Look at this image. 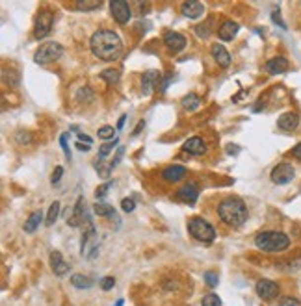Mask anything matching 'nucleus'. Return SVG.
Returning a JSON list of instances; mask_svg holds the SVG:
<instances>
[{"label":"nucleus","mask_w":301,"mask_h":306,"mask_svg":"<svg viewBox=\"0 0 301 306\" xmlns=\"http://www.w3.org/2000/svg\"><path fill=\"white\" fill-rule=\"evenodd\" d=\"M91 52L104 61H116L123 52L121 38L112 30H97L89 39Z\"/></svg>","instance_id":"f257e3e1"},{"label":"nucleus","mask_w":301,"mask_h":306,"mask_svg":"<svg viewBox=\"0 0 301 306\" xmlns=\"http://www.w3.org/2000/svg\"><path fill=\"white\" fill-rule=\"evenodd\" d=\"M217 214L221 217V221L232 229H238L247 221V206L238 197H227L221 200L217 206Z\"/></svg>","instance_id":"f03ea898"},{"label":"nucleus","mask_w":301,"mask_h":306,"mask_svg":"<svg viewBox=\"0 0 301 306\" xmlns=\"http://www.w3.org/2000/svg\"><path fill=\"white\" fill-rule=\"evenodd\" d=\"M255 245L264 253H283L290 247V237L279 230H266L255 237Z\"/></svg>","instance_id":"7ed1b4c3"},{"label":"nucleus","mask_w":301,"mask_h":306,"mask_svg":"<svg viewBox=\"0 0 301 306\" xmlns=\"http://www.w3.org/2000/svg\"><path fill=\"white\" fill-rule=\"evenodd\" d=\"M188 232L192 234L197 241L203 243H212L214 237H216V230L210 225L209 221H205L203 217H193L188 221Z\"/></svg>","instance_id":"20e7f679"},{"label":"nucleus","mask_w":301,"mask_h":306,"mask_svg":"<svg viewBox=\"0 0 301 306\" xmlns=\"http://www.w3.org/2000/svg\"><path fill=\"white\" fill-rule=\"evenodd\" d=\"M63 54V46L56 41H48V43H43L39 46L36 54H34V60L39 65H45V63H50V61L60 60Z\"/></svg>","instance_id":"39448f33"},{"label":"nucleus","mask_w":301,"mask_h":306,"mask_svg":"<svg viewBox=\"0 0 301 306\" xmlns=\"http://www.w3.org/2000/svg\"><path fill=\"white\" fill-rule=\"evenodd\" d=\"M80 253L82 256L93 260L97 254H99V236H97V230L89 227L82 236V243H80Z\"/></svg>","instance_id":"423d86ee"},{"label":"nucleus","mask_w":301,"mask_h":306,"mask_svg":"<svg viewBox=\"0 0 301 306\" xmlns=\"http://www.w3.org/2000/svg\"><path fill=\"white\" fill-rule=\"evenodd\" d=\"M52 24H54V15L48 9H43L38 15V19H36V26H34V36H36V39L46 38L50 34V30H52Z\"/></svg>","instance_id":"0eeeda50"},{"label":"nucleus","mask_w":301,"mask_h":306,"mask_svg":"<svg viewBox=\"0 0 301 306\" xmlns=\"http://www.w3.org/2000/svg\"><path fill=\"white\" fill-rule=\"evenodd\" d=\"M294 176H296V171L290 163H279L275 167L271 169V182L277 184V186H285V184L292 182Z\"/></svg>","instance_id":"6e6552de"},{"label":"nucleus","mask_w":301,"mask_h":306,"mask_svg":"<svg viewBox=\"0 0 301 306\" xmlns=\"http://www.w3.org/2000/svg\"><path fill=\"white\" fill-rule=\"evenodd\" d=\"M110 13L119 24H127L132 15L130 4L125 0H114V2H110Z\"/></svg>","instance_id":"1a4fd4ad"},{"label":"nucleus","mask_w":301,"mask_h":306,"mask_svg":"<svg viewBox=\"0 0 301 306\" xmlns=\"http://www.w3.org/2000/svg\"><path fill=\"white\" fill-rule=\"evenodd\" d=\"M255 291L260 299L271 301V299H275L279 295V284L273 282V280H268V278H262V280L257 282Z\"/></svg>","instance_id":"9d476101"},{"label":"nucleus","mask_w":301,"mask_h":306,"mask_svg":"<svg viewBox=\"0 0 301 306\" xmlns=\"http://www.w3.org/2000/svg\"><path fill=\"white\" fill-rule=\"evenodd\" d=\"M158 82H160V73H156V71H147L145 75L141 76V93H143L145 97H149L155 89L160 87Z\"/></svg>","instance_id":"9b49d317"},{"label":"nucleus","mask_w":301,"mask_h":306,"mask_svg":"<svg viewBox=\"0 0 301 306\" xmlns=\"http://www.w3.org/2000/svg\"><path fill=\"white\" fill-rule=\"evenodd\" d=\"M164 43L171 52H180L186 46V38L178 32H166L164 34Z\"/></svg>","instance_id":"f8f14e48"},{"label":"nucleus","mask_w":301,"mask_h":306,"mask_svg":"<svg viewBox=\"0 0 301 306\" xmlns=\"http://www.w3.org/2000/svg\"><path fill=\"white\" fill-rule=\"evenodd\" d=\"M180 11H182V15L188 17V19H199V17H203V13H205V4H203V2H197V0H188V2H182Z\"/></svg>","instance_id":"ddd939ff"},{"label":"nucleus","mask_w":301,"mask_h":306,"mask_svg":"<svg viewBox=\"0 0 301 306\" xmlns=\"http://www.w3.org/2000/svg\"><path fill=\"white\" fill-rule=\"evenodd\" d=\"M177 197L182 202H188V204H193L195 200H197V197H199V188H197V184L195 182H188L184 184L180 190L177 191Z\"/></svg>","instance_id":"4468645a"},{"label":"nucleus","mask_w":301,"mask_h":306,"mask_svg":"<svg viewBox=\"0 0 301 306\" xmlns=\"http://www.w3.org/2000/svg\"><path fill=\"white\" fill-rule=\"evenodd\" d=\"M186 175H188V171L182 165H171V167H166L162 171V178L170 184H177L180 180H184Z\"/></svg>","instance_id":"2eb2a0df"},{"label":"nucleus","mask_w":301,"mask_h":306,"mask_svg":"<svg viewBox=\"0 0 301 306\" xmlns=\"http://www.w3.org/2000/svg\"><path fill=\"white\" fill-rule=\"evenodd\" d=\"M84 197H78L77 199V206L73 210V214L67 215V225L73 227V229H77L80 227L82 223H84V217H86V212H84Z\"/></svg>","instance_id":"dca6fc26"},{"label":"nucleus","mask_w":301,"mask_h":306,"mask_svg":"<svg viewBox=\"0 0 301 306\" xmlns=\"http://www.w3.org/2000/svg\"><path fill=\"white\" fill-rule=\"evenodd\" d=\"M298 124H300V115L296 114V112H286V114H283L277 119V126L285 132L296 130Z\"/></svg>","instance_id":"f3484780"},{"label":"nucleus","mask_w":301,"mask_h":306,"mask_svg":"<svg viewBox=\"0 0 301 306\" xmlns=\"http://www.w3.org/2000/svg\"><path fill=\"white\" fill-rule=\"evenodd\" d=\"M290 67V63L286 60L285 56H275V58H271L268 63H266V71L270 73V75H283L286 73Z\"/></svg>","instance_id":"a211bd4d"},{"label":"nucleus","mask_w":301,"mask_h":306,"mask_svg":"<svg viewBox=\"0 0 301 306\" xmlns=\"http://www.w3.org/2000/svg\"><path fill=\"white\" fill-rule=\"evenodd\" d=\"M50 268L54 271V275H58V276H63L69 271V264L63 260V256L60 251H52V253H50Z\"/></svg>","instance_id":"6ab92c4d"},{"label":"nucleus","mask_w":301,"mask_h":306,"mask_svg":"<svg viewBox=\"0 0 301 306\" xmlns=\"http://www.w3.org/2000/svg\"><path fill=\"white\" fill-rule=\"evenodd\" d=\"M182 149H184L186 153L193 154V156H203V154L207 153V143L201 138H190L184 141Z\"/></svg>","instance_id":"aec40b11"},{"label":"nucleus","mask_w":301,"mask_h":306,"mask_svg":"<svg viewBox=\"0 0 301 306\" xmlns=\"http://www.w3.org/2000/svg\"><path fill=\"white\" fill-rule=\"evenodd\" d=\"M212 56H214V60H216V63L219 67L227 69L231 65V54L227 52V48L223 45H219V43L212 45Z\"/></svg>","instance_id":"412c9836"},{"label":"nucleus","mask_w":301,"mask_h":306,"mask_svg":"<svg viewBox=\"0 0 301 306\" xmlns=\"http://www.w3.org/2000/svg\"><path fill=\"white\" fill-rule=\"evenodd\" d=\"M240 26L236 23H232V21H225L219 28H217V36L221 41H232V39L236 38V34H238Z\"/></svg>","instance_id":"4be33fe9"},{"label":"nucleus","mask_w":301,"mask_h":306,"mask_svg":"<svg viewBox=\"0 0 301 306\" xmlns=\"http://www.w3.org/2000/svg\"><path fill=\"white\" fill-rule=\"evenodd\" d=\"M41 219H43V214H41V212H32V214L28 215V219L24 221V232H28V234L36 232V229L39 227Z\"/></svg>","instance_id":"5701e85b"},{"label":"nucleus","mask_w":301,"mask_h":306,"mask_svg":"<svg viewBox=\"0 0 301 306\" xmlns=\"http://www.w3.org/2000/svg\"><path fill=\"white\" fill-rule=\"evenodd\" d=\"M201 97L199 95H195V93H188L184 99H182V106H184V110H188V112H193V110H197V108L201 106Z\"/></svg>","instance_id":"b1692460"},{"label":"nucleus","mask_w":301,"mask_h":306,"mask_svg":"<svg viewBox=\"0 0 301 306\" xmlns=\"http://www.w3.org/2000/svg\"><path fill=\"white\" fill-rule=\"evenodd\" d=\"M71 284L75 286V288H78V290H87V288H91V278L86 275H80V273H77V275L71 276Z\"/></svg>","instance_id":"393cba45"},{"label":"nucleus","mask_w":301,"mask_h":306,"mask_svg":"<svg viewBox=\"0 0 301 306\" xmlns=\"http://www.w3.org/2000/svg\"><path fill=\"white\" fill-rule=\"evenodd\" d=\"M100 6H102V2L100 0H78V2H75V8L78 9V11H91V9H99Z\"/></svg>","instance_id":"a878e982"},{"label":"nucleus","mask_w":301,"mask_h":306,"mask_svg":"<svg viewBox=\"0 0 301 306\" xmlns=\"http://www.w3.org/2000/svg\"><path fill=\"white\" fill-rule=\"evenodd\" d=\"M58 215H60V202L56 200V202H52V204H50V208H48V214H46V221H45L46 227L54 225L56 219H58Z\"/></svg>","instance_id":"bb28decb"},{"label":"nucleus","mask_w":301,"mask_h":306,"mask_svg":"<svg viewBox=\"0 0 301 306\" xmlns=\"http://www.w3.org/2000/svg\"><path fill=\"white\" fill-rule=\"evenodd\" d=\"M93 210H95V214L99 215V217H110V215H114V206H110L106 202H97L93 206Z\"/></svg>","instance_id":"cd10ccee"},{"label":"nucleus","mask_w":301,"mask_h":306,"mask_svg":"<svg viewBox=\"0 0 301 306\" xmlns=\"http://www.w3.org/2000/svg\"><path fill=\"white\" fill-rule=\"evenodd\" d=\"M100 78H102V80H106V84L108 85H114V84L119 82V71H116V69L102 71V73H100Z\"/></svg>","instance_id":"c85d7f7f"},{"label":"nucleus","mask_w":301,"mask_h":306,"mask_svg":"<svg viewBox=\"0 0 301 306\" xmlns=\"http://www.w3.org/2000/svg\"><path fill=\"white\" fill-rule=\"evenodd\" d=\"M117 145V139H114V141H110V143H104V145L99 149V154H97V160H102V158H106L110 153H114V149H116Z\"/></svg>","instance_id":"c756f323"},{"label":"nucleus","mask_w":301,"mask_h":306,"mask_svg":"<svg viewBox=\"0 0 301 306\" xmlns=\"http://www.w3.org/2000/svg\"><path fill=\"white\" fill-rule=\"evenodd\" d=\"M193 30H195V36H197V38L207 39L210 34H212V28H210V21H209V23H205V24H197Z\"/></svg>","instance_id":"7c9ffc66"},{"label":"nucleus","mask_w":301,"mask_h":306,"mask_svg":"<svg viewBox=\"0 0 301 306\" xmlns=\"http://www.w3.org/2000/svg\"><path fill=\"white\" fill-rule=\"evenodd\" d=\"M201 306H221V299L217 297L216 293H209V295L203 297Z\"/></svg>","instance_id":"2f4dec72"},{"label":"nucleus","mask_w":301,"mask_h":306,"mask_svg":"<svg viewBox=\"0 0 301 306\" xmlns=\"http://www.w3.org/2000/svg\"><path fill=\"white\" fill-rule=\"evenodd\" d=\"M205 282H207L209 288H216L217 282H219V276H217V273H214V271H207V273H205Z\"/></svg>","instance_id":"473e14b6"},{"label":"nucleus","mask_w":301,"mask_h":306,"mask_svg":"<svg viewBox=\"0 0 301 306\" xmlns=\"http://www.w3.org/2000/svg\"><path fill=\"white\" fill-rule=\"evenodd\" d=\"M279 306H301V303L298 301L296 297H290V295H286V297H281L279 299Z\"/></svg>","instance_id":"72a5a7b5"},{"label":"nucleus","mask_w":301,"mask_h":306,"mask_svg":"<svg viewBox=\"0 0 301 306\" xmlns=\"http://www.w3.org/2000/svg\"><path fill=\"white\" fill-rule=\"evenodd\" d=\"M114 126H102L99 128V138L100 139H112L114 138Z\"/></svg>","instance_id":"f704fd0d"},{"label":"nucleus","mask_w":301,"mask_h":306,"mask_svg":"<svg viewBox=\"0 0 301 306\" xmlns=\"http://www.w3.org/2000/svg\"><path fill=\"white\" fill-rule=\"evenodd\" d=\"M110 188H112V182H106V184H102V186H99L97 191H95V197H97V199H104Z\"/></svg>","instance_id":"c9c22d12"},{"label":"nucleus","mask_w":301,"mask_h":306,"mask_svg":"<svg viewBox=\"0 0 301 306\" xmlns=\"http://www.w3.org/2000/svg\"><path fill=\"white\" fill-rule=\"evenodd\" d=\"M116 286V278L114 276H104L102 280H100V288L104 291H108V290H112Z\"/></svg>","instance_id":"e433bc0d"},{"label":"nucleus","mask_w":301,"mask_h":306,"mask_svg":"<svg viewBox=\"0 0 301 306\" xmlns=\"http://www.w3.org/2000/svg\"><path fill=\"white\" fill-rule=\"evenodd\" d=\"M123 153H125V149H123V147H119V149H117V154H116V158H114V160L110 161V165H108V169H110V171H112V169L116 167L117 163H119V161H121V158H123Z\"/></svg>","instance_id":"4c0bfd02"},{"label":"nucleus","mask_w":301,"mask_h":306,"mask_svg":"<svg viewBox=\"0 0 301 306\" xmlns=\"http://www.w3.org/2000/svg\"><path fill=\"white\" fill-rule=\"evenodd\" d=\"M121 208H123V212H134V208H136V204H134V200L132 199H123L121 200Z\"/></svg>","instance_id":"58836bf2"},{"label":"nucleus","mask_w":301,"mask_h":306,"mask_svg":"<svg viewBox=\"0 0 301 306\" xmlns=\"http://www.w3.org/2000/svg\"><path fill=\"white\" fill-rule=\"evenodd\" d=\"M62 175H63V167H62V165H58V167L52 171V178H50V182L58 184L60 180H62Z\"/></svg>","instance_id":"ea45409f"},{"label":"nucleus","mask_w":301,"mask_h":306,"mask_svg":"<svg viewBox=\"0 0 301 306\" xmlns=\"http://www.w3.org/2000/svg\"><path fill=\"white\" fill-rule=\"evenodd\" d=\"M60 145H62V149H63L65 158H67V160H71V151H69V147H67V139H65V136H62V138H60Z\"/></svg>","instance_id":"a19ab883"},{"label":"nucleus","mask_w":301,"mask_h":306,"mask_svg":"<svg viewBox=\"0 0 301 306\" xmlns=\"http://www.w3.org/2000/svg\"><path fill=\"white\" fill-rule=\"evenodd\" d=\"M271 19H273V23H277L281 28H286V24L283 23V19H281V15H279V11H273V13H271Z\"/></svg>","instance_id":"79ce46f5"},{"label":"nucleus","mask_w":301,"mask_h":306,"mask_svg":"<svg viewBox=\"0 0 301 306\" xmlns=\"http://www.w3.org/2000/svg\"><path fill=\"white\" fill-rule=\"evenodd\" d=\"M292 156H294V158H296V160H300V161H301V141L292 149Z\"/></svg>","instance_id":"37998d69"},{"label":"nucleus","mask_w":301,"mask_h":306,"mask_svg":"<svg viewBox=\"0 0 301 306\" xmlns=\"http://www.w3.org/2000/svg\"><path fill=\"white\" fill-rule=\"evenodd\" d=\"M78 141H84L86 145H91V143H93V139L89 138V136H86V134H80V132H78Z\"/></svg>","instance_id":"c03bdc74"},{"label":"nucleus","mask_w":301,"mask_h":306,"mask_svg":"<svg viewBox=\"0 0 301 306\" xmlns=\"http://www.w3.org/2000/svg\"><path fill=\"white\" fill-rule=\"evenodd\" d=\"M78 149V151H80V153H87V151H89V149H91V147L89 145H84V143H82V141H77V145H75Z\"/></svg>","instance_id":"a18cd8bd"},{"label":"nucleus","mask_w":301,"mask_h":306,"mask_svg":"<svg viewBox=\"0 0 301 306\" xmlns=\"http://www.w3.org/2000/svg\"><path fill=\"white\" fill-rule=\"evenodd\" d=\"M143 126H145V122H143V121H139V122H138V126L134 128V136H138V134H139V130H141Z\"/></svg>","instance_id":"49530a36"},{"label":"nucleus","mask_w":301,"mask_h":306,"mask_svg":"<svg viewBox=\"0 0 301 306\" xmlns=\"http://www.w3.org/2000/svg\"><path fill=\"white\" fill-rule=\"evenodd\" d=\"M125 121H127V115H121V119H119V122H117V130H121V128H123Z\"/></svg>","instance_id":"de8ad7c7"},{"label":"nucleus","mask_w":301,"mask_h":306,"mask_svg":"<svg viewBox=\"0 0 301 306\" xmlns=\"http://www.w3.org/2000/svg\"><path fill=\"white\" fill-rule=\"evenodd\" d=\"M116 306H123V299H119V301L116 303Z\"/></svg>","instance_id":"09e8293b"}]
</instances>
